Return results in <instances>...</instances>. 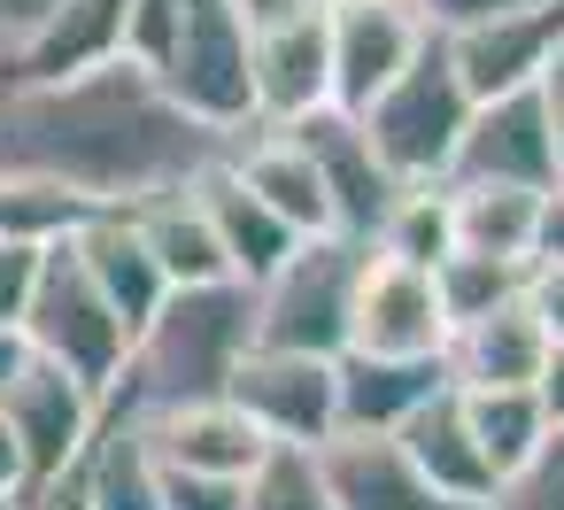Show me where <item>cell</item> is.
I'll list each match as a JSON object with an SVG mask.
<instances>
[{
    "label": "cell",
    "instance_id": "1",
    "mask_svg": "<svg viewBox=\"0 0 564 510\" xmlns=\"http://www.w3.org/2000/svg\"><path fill=\"white\" fill-rule=\"evenodd\" d=\"M232 140L202 132L140 63H101L55 86L0 78V178L70 194L86 217H124L155 194L194 186Z\"/></svg>",
    "mask_w": 564,
    "mask_h": 510
},
{
    "label": "cell",
    "instance_id": "4",
    "mask_svg": "<svg viewBox=\"0 0 564 510\" xmlns=\"http://www.w3.org/2000/svg\"><path fill=\"white\" fill-rule=\"evenodd\" d=\"M356 263L364 248L356 240H302L263 286H248V310H256V348H279V356H317L333 363L348 348V294H356Z\"/></svg>",
    "mask_w": 564,
    "mask_h": 510
},
{
    "label": "cell",
    "instance_id": "39",
    "mask_svg": "<svg viewBox=\"0 0 564 510\" xmlns=\"http://www.w3.org/2000/svg\"><path fill=\"white\" fill-rule=\"evenodd\" d=\"M17 510H94V502H86V471L70 464L63 479H47V487H24V495H17Z\"/></svg>",
    "mask_w": 564,
    "mask_h": 510
},
{
    "label": "cell",
    "instance_id": "33",
    "mask_svg": "<svg viewBox=\"0 0 564 510\" xmlns=\"http://www.w3.org/2000/svg\"><path fill=\"white\" fill-rule=\"evenodd\" d=\"M171 40H178V0H132L124 9V63H140L148 78L163 70Z\"/></svg>",
    "mask_w": 564,
    "mask_h": 510
},
{
    "label": "cell",
    "instance_id": "21",
    "mask_svg": "<svg viewBox=\"0 0 564 510\" xmlns=\"http://www.w3.org/2000/svg\"><path fill=\"white\" fill-rule=\"evenodd\" d=\"M194 202H202V217H209V232H217V256H225V279H232V286H263V279L302 248L225 163H209V171L194 178Z\"/></svg>",
    "mask_w": 564,
    "mask_h": 510
},
{
    "label": "cell",
    "instance_id": "31",
    "mask_svg": "<svg viewBox=\"0 0 564 510\" xmlns=\"http://www.w3.org/2000/svg\"><path fill=\"white\" fill-rule=\"evenodd\" d=\"M240 510H333L310 448H263V464L240 479Z\"/></svg>",
    "mask_w": 564,
    "mask_h": 510
},
{
    "label": "cell",
    "instance_id": "11",
    "mask_svg": "<svg viewBox=\"0 0 564 510\" xmlns=\"http://www.w3.org/2000/svg\"><path fill=\"white\" fill-rule=\"evenodd\" d=\"M225 402H232L271 448H325V441H333V363H317V356L248 348V356L232 363Z\"/></svg>",
    "mask_w": 564,
    "mask_h": 510
},
{
    "label": "cell",
    "instance_id": "40",
    "mask_svg": "<svg viewBox=\"0 0 564 510\" xmlns=\"http://www.w3.org/2000/svg\"><path fill=\"white\" fill-rule=\"evenodd\" d=\"M232 9H240V24H248V32H263V24H286V17L325 9V0H232Z\"/></svg>",
    "mask_w": 564,
    "mask_h": 510
},
{
    "label": "cell",
    "instance_id": "29",
    "mask_svg": "<svg viewBox=\"0 0 564 510\" xmlns=\"http://www.w3.org/2000/svg\"><path fill=\"white\" fill-rule=\"evenodd\" d=\"M433 294H441L448 333H464V325L495 317L502 302H518V294H525V271H518V263H487V256H448V263L433 271Z\"/></svg>",
    "mask_w": 564,
    "mask_h": 510
},
{
    "label": "cell",
    "instance_id": "8",
    "mask_svg": "<svg viewBox=\"0 0 564 510\" xmlns=\"http://www.w3.org/2000/svg\"><path fill=\"white\" fill-rule=\"evenodd\" d=\"M340 356H387V363H448V317L433 294V271H410L394 256L356 263L348 294V348Z\"/></svg>",
    "mask_w": 564,
    "mask_h": 510
},
{
    "label": "cell",
    "instance_id": "35",
    "mask_svg": "<svg viewBox=\"0 0 564 510\" xmlns=\"http://www.w3.org/2000/svg\"><path fill=\"white\" fill-rule=\"evenodd\" d=\"M40 263H47V248L0 240V333H17V325H24V310H32V286H40Z\"/></svg>",
    "mask_w": 564,
    "mask_h": 510
},
{
    "label": "cell",
    "instance_id": "41",
    "mask_svg": "<svg viewBox=\"0 0 564 510\" xmlns=\"http://www.w3.org/2000/svg\"><path fill=\"white\" fill-rule=\"evenodd\" d=\"M533 394H541V417H549V425H564V348H549V363H541V387H533Z\"/></svg>",
    "mask_w": 564,
    "mask_h": 510
},
{
    "label": "cell",
    "instance_id": "12",
    "mask_svg": "<svg viewBox=\"0 0 564 510\" xmlns=\"http://www.w3.org/2000/svg\"><path fill=\"white\" fill-rule=\"evenodd\" d=\"M448 47V70L456 86L479 101H502V94H525L549 78V63L564 55V0H541V9H518V17H487V24H464L441 40Z\"/></svg>",
    "mask_w": 564,
    "mask_h": 510
},
{
    "label": "cell",
    "instance_id": "2",
    "mask_svg": "<svg viewBox=\"0 0 564 510\" xmlns=\"http://www.w3.org/2000/svg\"><path fill=\"white\" fill-rule=\"evenodd\" d=\"M256 348V310L248 286L217 279V286H178L163 294V310L132 333L124 379L101 402V417H155L178 402H217L232 387V363Z\"/></svg>",
    "mask_w": 564,
    "mask_h": 510
},
{
    "label": "cell",
    "instance_id": "14",
    "mask_svg": "<svg viewBox=\"0 0 564 510\" xmlns=\"http://www.w3.org/2000/svg\"><path fill=\"white\" fill-rule=\"evenodd\" d=\"M248 94L256 132H294L302 117L333 109V55H325V9L248 32Z\"/></svg>",
    "mask_w": 564,
    "mask_h": 510
},
{
    "label": "cell",
    "instance_id": "26",
    "mask_svg": "<svg viewBox=\"0 0 564 510\" xmlns=\"http://www.w3.org/2000/svg\"><path fill=\"white\" fill-rule=\"evenodd\" d=\"M456 402H464V433H471L479 464L495 471V487H510V479L525 471V456L549 441L541 394H525V387H510V394H464V387H456Z\"/></svg>",
    "mask_w": 564,
    "mask_h": 510
},
{
    "label": "cell",
    "instance_id": "16",
    "mask_svg": "<svg viewBox=\"0 0 564 510\" xmlns=\"http://www.w3.org/2000/svg\"><path fill=\"white\" fill-rule=\"evenodd\" d=\"M394 448L410 456V471L448 502V510H495V471L479 464V448H471V433H464V402H456V387H441L433 402H417L410 417H402V433H394Z\"/></svg>",
    "mask_w": 564,
    "mask_h": 510
},
{
    "label": "cell",
    "instance_id": "43",
    "mask_svg": "<svg viewBox=\"0 0 564 510\" xmlns=\"http://www.w3.org/2000/svg\"><path fill=\"white\" fill-rule=\"evenodd\" d=\"M17 495H24V456L9 441V417H0V502H17Z\"/></svg>",
    "mask_w": 564,
    "mask_h": 510
},
{
    "label": "cell",
    "instance_id": "19",
    "mask_svg": "<svg viewBox=\"0 0 564 510\" xmlns=\"http://www.w3.org/2000/svg\"><path fill=\"white\" fill-rule=\"evenodd\" d=\"M541 363H549V333L525 310V294L502 302L495 317L448 333V387H464V394H510V387L533 394L541 387Z\"/></svg>",
    "mask_w": 564,
    "mask_h": 510
},
{
    "label": "cell",
    "instance_id": "30",
    "mask_svg": "<svg viewBox=\"0 0 564 510\" xmlns=\"http://www.w3.org/2000/svg\"><path fill=\"white\" fill-rule=\"evenodd\" d=\"M86 225V209L55 186H32V178H0V240H24V248H55Z\"/></svg>",
    "mask_w": 564,
    "mask_h": 510
},
{
    "label": "cell",
    "instance_id": "6",
    "mask_svg": "<svg viewBox=\"0 0 564 510\" xmlns=\"http://www.w3.org/2000/svg\"><path fill=\"white\" fill-rule=\"evenodd\" d=\"M155 86L217 140L256 132V94H248V24L232 0H178V40L155 70Z\"/></svg>",
    "mask_w": 564,
    "mask_h": 510
},
{
    "label": "cell",
    "instance_id": "46",
    "mask_svg": "<svg viewBox=\"0 0 564 510\" xmlns=\"http://www.w3.org/2000/svg\"><path fill=\"white\" fill-rule=\"evenodd\" d=\"M0 510H17V502H0Z\"/></svg>",
    "mask_w": 564,
    "mask_h": 510
},
{
    "label": "cell",
    "instance_id": "17",
    "mask_svg": "<svg viewBox=\"0 0 564 510\" xmlns=\"http://www.w3.org/2000/svg\"><path fill=\"white\" fill-rule=\"evenodd\" d=\"M310 456H317V479H325L333 510H448L410 471V456L394 448V433H333Z\"/></svg>",
    "mask_w": 564,
    "mask_h": 510
},
{
    "label": "cell",
    "instance_id": "38",
    "mask_svg": "<svg viewBox=\"0 0 564 510\" xmlns=\"http://www.w3.org/2000/svg\"><path fill=\"white\" fill-rule=\"evenodd\" d=\"M55 17V0H0V63H9L17 47H32V32Z\"/></svg>",
    "mask_w": 564,
    "mask_h": 510
},
{
    "label": "cell",
    "instance_id": "27",
    "mask_svg": "<svg viewBox=\"0 0 564 510\" xmlns=\"http://www.w3.org/2000/svg\"><path fill=\"white\" fill-rule=\"evenodd\" d=\"M78 471H86L94 510H155V456H148L132 417H101V433L78 456Z\"/></svg>",
    "mask_w": 564,
    "mask_h": 510
},
{
    "label": "cell",
    "instance_id": "7",
    "mask_svg": "<svg viewBox=\"0 0 564 510\" xmlns=\"http://www.w3.org/2000/svg\"><path fill=\"white\" fill-rule=\"evenodd\" d=\"M441 186H525V194H556V186H564V155H556L549 94L525 86V94L479 101Z\"/></svg>",
    "mask_w": 564,
    "mask_h": 510
},
{
    "label": "cell",
    "instance_id": "15",
    "mask_svg": "<svg viewBox=\"0 0 564 510\" xmlns=\"http://www.w3.org/2000/svg\"><path fill=\"white\" fill-rule=\"evenodd\" d=\"M148 456L171 464V471H202V479H248L263 464V433L217 394V402H178V410H155V417H132Z\"/></svg>",
    "mask_w": 564,
    "mask_h": 510
},
{
    "label": "cell",
    "instance_id": "24",
    "mask_svg": "<svg viewBox=\"0 0 564 510\" xmlns=\"http://www.w3.org/2000/svg\"><path fill=\"white\" fill-rule=\"evenodd\" d=\"M441 194H448L456 256H487V263H518V271H533L549 194H525V186H441Z\"/></svg>",
    "mask_w": 564,
    "mask_h": 510
},
{
    "label": "cell",
    "instance_id": "37",
    "mask_svg": "<svg viewBox=\"0 0 564 510\" xmlns=\"http://www.w3.org/2000/svg\"><path fill=\"white\" fill-rule=\"evenodd\" d=\"M525 310L541 317L549 348H564V263H533L525 271Z\"/></svg>",
    "mask_w": 564,
    "mask_h": 510
},
{
    "label": "cell",
    "instance_id": "20",
    "mask_svg": "<svg viewBox=\"0 0 564 510\" xmlns=\"http://www.w3.org/2000/svg\"><path fill=\"white\" fill-rule=\"evenodd\" d=\"M225 171L294 232V240H317V232H333V209H325V186H317V171H310V155L294 148V132H240L232 148H225Z\"/></svg>",
    "mask_w": 564,
    "mask_h": 510
},
{
    "label": "cell",
    "instance_id": "42",
    "mask_svg": "<svg viewBox=\"0 0 564 510\" xmlns=\"http://www.w3.org/2000/svg\"><path fill=\"white\" fill-rule=\"evenodd\" d=\"M533 263H564V186L549 194V209H541V256Z\"/></svg>",
    "mask_w": 564,
    "mask_h": 510
},
{
    "label": "cell",
    "instance_id": "23",
    "mask_svg": "<svg viewBox=\"0 0 564 510\" xmlns=\"http://www.w3.org/2000/svg\"><path fill=\"white\" fill-rule=\"evenodd\" d=\"M441 387H448V363L333 356V433H402V417Z\"/></svg>",
    "mask_w": 564,
    "mask_h": 510
},
{
    "label": "cell",
    "instance_id": "18",
    "mask_svg": "<svg viewBox=\"0 0 564 510\" xmlns=\"http://www.w3.org/2000/svg\"><path fill=\"white\" fill-rule=\"evenodd\" d=\"M124 9L132 0H55V17L32 32V47H17L0 63L9 86H55L78 70H101L124 55Z\"/></svg>",
    "mask_w": 564,
    "mask_h": 510
},
{
    "label": "cell",
    "instance_id": "45",
    "mask_svg": "<svg viewBox=\"0 0 564 510\" xmlns=\"http://www.w3.org/2000/svg\"><path fill=\"white\" fill-rule=\"evenodd\" d=\"M17 371H24V340H17V333H0V387H9Z\"/></svg>",
    "mask_w": 564,
    "mask_h": 510
},
{
    "label": "cell",
    "instance_id": "25",
    "mask_svg": "<svg viewBox=\"0 0 564 510\" xmlns=\"http://www.w3.org/2000/svg\"><path fill=\"white\" fill-rule=\"evenodd\" d=\"M124 217H132L140 248L155 256V271H163L171 294H178V286H217V279H225V256H217V232H209L194 186L155 194V202H140V209H124Z\"/></svg>",
    "mask_w": 564,
    "mask_h": 510
},
{
    "label": "cell",
    "instance_id": "9",
    "mask_svg": "<svg viewBox=\"0 0 564 510\" xmlns=\"http://www.w3.org/2000/svg\"><path fill=\"white\" fill-rule=\"evenodd\" d=\"M410 0H325V55H333V109L364 117L425 47Z\"/></svg>",
    "mask_w": 564,
    "mask_h": 510
},
{
    "label": "cell",
    "instance_id": "3",
    "mask_svg": "<svg viewBox=\"0 0 564 510\" xmlns=\"http://www.w3.org/2000/svg\"><path fill=\"white\" fill-rule=\"evenodd\" d=\"M356 124H364V148L387 163L394 186H441L448 163H456V140H464V124H471V94L456 86L448 47L425 40L417 63H410Z\"/></svg>",
    "mask_w": 564,
    "mask_h": 510
},
{
    "label": "cell",
    "instance_id": "44",
    "mask_svg": "<svg viewBox=\"0 0 564 510\" xmlns=\"http://www.w3.org/2000/svg\"><path fill=\"white\" fill-rule=\"evenodd\" d=\"M541 94H549V117H556V155H564V55L549 63V78H541Z\"/></svg>",
    "mask_w": 564,
    "mask_h": 510
},
{
    "label": "cell",
    "instance_id": "13",
    "mask_svg": "<svg viewBox=\"0 0 564 510\" xmlns=\"http://www.w3.org/2000/svg\"><path fill=\"white\" fill-rule=\"evenodd\" d=\"M294 148L310 155V171H317V186H325L333 240L371 248V240H379V225H387V209L402 202V186H394V178H387V163L364 148V124H356V117H340V109H317V117H302V124H294Z\"/></svg>",
    "mask_w": 564,
    "mask_h": 510
},
{
    "label": "cell",
    "instance_id": "22",
    "mask_svg": "<svg viewBox=\"0 0 564 510\" xmlns=\"http://www.w3.org/2000/svg\"><path fill=\"white\" fill-rule=\"evenodd\" d=\"M70 263L86 271V286L109 302V317L124 325V333H140L155 310H163V271H155V256L140 248V232H132V217H86L78 232H70Z\"/></svg>",
    "mask_w": 564,
    "mask_h": 510
},
{
    "label": "cell",
    "instance_id": "36",
    "mask_svg": "<svg viewBox=\"0 0 564 510\" xmlns=\"http://www.w3.org/2000/svg\"><path fill=\"white\" fill-rule=\"evenodd\" d=\"M410 9H417V24H425L433 40H448V32H464V24L518 17V9H541V0H410Z\"/></svg>",
    "mask_w": 564,
    "mask_h": 510
},
{
    "label": "cell",
    "instance_id": "28",
    "mask_svg": "<svg viewBox=\"0 0 564 510\" xmlns=\"http://www.w3.org/2000/svg\"><path fill=\"white\" fill-rule=\"evenodd\" d=\"M371 256H394L410 271H441L456 256V232H448V194L441 186H402V202L387 209Z\"/></svg>",
    "mask_w": 564,
    "mask_h": 510
},
{
    "label": "cell",
    "instance_id": "34",
    "mask_svg": "<svg viewBox=\"0 0 564 510\" xmlns=\"http://www.w3.org/2000/svg\"><path fill=\"white\" fill-rule=\"evenodd\" d=\"M155 510H240V479H202L155 464Z\"/></svg>",
    "mask_w": 564,
    "mask_h": 510
},
{
    "label": "cell",
    "instance_id": "10",
    "mask_svg": "<svg viewBox=\"0 0 564 510\" xmlns=\"http://www.w3.org/2000/svg\"><path fill=\"white\" fill-rule=\"evenodd\" d=\"M0 417H9V441L24 456V487L63 479L101 433V402L78 379H63L55 363H40V356H24V371L0 387Z\"/></svg>",
    "mask_w": 564,
    "mask_h": 510
},
{
    "label": "cell",
    "instance_id": "5",
    "mask_svg": "<svg viewBox=\"0 0 564 510\" xmlns=\"http://www.w3.org/2000/svg\"><path fill=\"white\" fill-rule=\"evenodd\" d=\"M17 340H24V356H40V363H55L63 379H78L94 402H109V394H117L124 356H132V333H124V325L109 317V302L86 286V271L70 263V240H55V248H47V263H40V286H32V310H24Z\"/></svg>",
    "mask_w": 564,
    "mask_h": 510
},
{
    "label": "cell",
    "instance_id": "32",
    "mask_svg": "<svg viewBox=\"0 0 564 510\" xmlns=\"http://www.w3.org/2000/svg\"><path fill=\"white\" fill-rule=\"evenodd\" d=\"M495 510H564V425H549V441L525 456V471L495 495Z\"/></svg>",
    "mask_w": 564,
    "mask_h": 510
}]
</instances>
